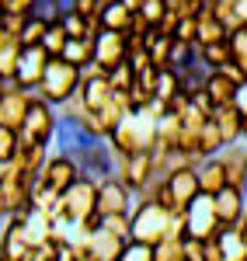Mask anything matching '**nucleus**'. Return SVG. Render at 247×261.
<instances>
[{"instance_id": "obj_32", "label": "nucleus", "mask_w": 247, "mask_h": 261, "mask_svg": "<svg viewBox=\"0 0 247 261\" xmlns=\"http://www.w3.org/2000/svg\"><path fill=\"white\" fill-rule=\"evenodd\" d=\"M66 7H70V0H39L32 18L45 21V24H56V21L63 18V11H66Z\"/></svg>"}, {"instance_id": "obj_3", "label": "nucleus", "mask_w": 247, "mask_h": 261, "mask_svg": "<svg viewBox=\"0 0 247 261\" xmlns=\"http://www.w3.org/2000/svg\"><path fill=\"white\" fill-rule=\"evenodd\" d=\"M77 91H80V70L70 66L66 60H49L39 87H35V98H42L45 105H52V108H63Z\"/></svg>"}, {"instance_id": "obj_47", "label": "nucleus", "mask_w": 247, "mask_h": 261, "mask_svg": "<svg viewBox=\"0 0 247 261\" xmlns=\"http://www.w3.org/2000/svg\"><path fill=\"white\" fill-rule=\"evenodd\" d=\"M0 223H4V220H0Z\"/></svg>"}, {"instance_id": "obj_22", "label": "nucleus", "mask_w": 247, "mask_h": 261, "mask_svg": "<svg viewBox=\"0 0 247 261\" xmlns=\"http://www.w3.org/2000/svg\"><path fill=\"white\" fill-rule=\"evenodd\" d=\"M216 247H219V261H247V244L237 226L219 230L216 233Z\"/></svg>"}, {"instance_id": "obj_31", "label": "nucleus", "mask_w": 247, "mask_h": 261, "mask_svg": "<svg viewBox=\"0 0 247 261\" xmlns=\"http://www.w3.org/2000/svg\"><path fill=\"white\" fill-rule=\"evenodd\" d=\"M153 261H185V237H167L153 247Z\"/></svg>"}, {"instance_id": "obj_41", "label": "nucleus", "mask_w": 247, "mask_h": 261, "mask_svg": "<svg viewBox=\"0 0 247 261\" xmlns=\"http://www.w3.org/2000/svg\"><path fill=\"white\" fill-rule=\"evenodd\" d=\"M174 39H178V42H188V45H195V18H181V21H178Z\"/></svg>"}, {"instance_id": "obj_43", "label": "nucleus", "mask_w": 247, "mask_h": 261, "mask_svg": "<svg viewBox=\"0 0 247 261\" xmlns=\"http://www.w3.org/2000/svg\"><path fill=\"white\" fill-rule=\"evenodd\" d=\"M233 11H237V21L247 24V0H237V4H233Z\"/></svg>"}, {"instance_id": "obj_8", "label": "nucleus", "mask_w": 247, "mask_h": 261, "mask_svg": "<svg viewBox=\"0 0 247 261\" xmlns=\"http://www.w3.org/2000/svg\"><path fill=\"white\" fill-rule=\"evenodd\" d=\"M80 178V164L73 161V157H66V153H49V161H45V167L39 171V185H45L49 192H56V195H63L73 181Z\"/></svg>"}, {"instance_id": "obj_2", "label": "nucleus", "mask_w": 247, "mask_h": 261, "mask_svg": "<svg viewBox=\"0 0 247 261\" xmlns=\"http://www.w3.org/2000/svg\"><path fill=\"white\" fill-rule=\"evenodd\" d=\"M108 143L115 146L119 157L140 153V150H153V146H157V119H150L146 112H129V115L108 133Z\"/></svg>"}, {"instance_id": "obj_15", "label": "nucleus", "mask_w": 247, "mask_h": 261, "mask_svg": "<svg viewBox=\"0 0 247 261\" xmlns=\"http://www.w3.org/2000/svg\"><path fill=\"white\" fill-rule=\"evenodd\" d=\"M164 181H167V192H171V202H174V213H185V205L199 195L195 167H178V171H171Z\"/></svg>"}, {"instance_id": "obj_16", "label": "nucleus", "mask_w": 247, "mask_h": 261, "mask_svg": "<svg viewBox=\"0 0 247 261\" xmlns=\"http://www.w3.org/2000/svg\"><path fill=\"white\" fill-rule=\"evenodd\" d=\"M227 39H230V28L212 14V7H206L195 18V49H206L212 42H227Z\"/></svg>"}, {"instance_id": "obj_40", "label": "nucleus", "mask_w": 247, "mask_h": 261, "mask_svg": "<svg viewBox=\"0 0 247 261\" xmlns=\"http://www.w3.org/2000/svg\"><path fill=\"white\" fill-rule=\"evenodd\" d=\"M70 7H73L77 14H84V18L98 21V11H101V0H70Z\"/></svg>"}, {"instance_id": "obj_27", "label": "nucleus", "mask_w": 247, "mask_h": 261, "mask_svg": "<svg viewBox=\"0 0 247 261\" xmlns=\"http://www.w3.org/2000/svg\"><path fill=\"white\" fill-rule=\"evenodd\" d=\"M227 143H223V136H219V129H216V122L209 119L202 129H199V146H195V153L206 161V157H216L219 150H223Z\"/></svg>"}, {"instance_id": "obj_10", "label": "nucleus", "mask_w": 247, "mask_h": 261, "mask_svg": "<svg viewBox=\"0 0 247 261\" xmlns=\"http://www.w3.org/2000/svg\"><path fill=\"white\" fill-rule=\"evenodd\" d=\"M125 60H129V39H125V32H98L94 35V63L101 66L104 73H112Z\"/></svg>"}, {"instance_id": "obj_17", "label": "nucleus", "mask_w": 247, "mask_h": 261, "mask_svg": "<svg viewBox=\"0 0 247 261\" xmlns=\"http://www.w3.org/2000/svg\"><path fill=\"white\" fill-rule=\"evenodd\" d=\"M195 181H199V192H202V195H219V192L227 188L223 164L216 161V157H206V161H199V167H195Z\"/></svg>"}, {"instance_id": "obj_20", "label": "nucleus", "mask_w": 247, "mask_h": 261, "mask_svg": "<svg viewBox=\"0 0 247 261\" xmlns=\"http://www.w3.org/2000/svg\"><path fill=\"white\" fill-rule=\"evenodd\" d=\"M132 24V11H125L119 0H108L98 11V32H129Z\"/></svg>"}, {"instance_id": "obj_4", "label": "nucleus", "mask_w": 247, "mask_h": 261, "mask_svg": "<svg viewBox=\"0 0 247 261\" xmlns=\"http://www.w3.org/2000/svg\"><path fill=\"white\" fill-rule=\"evenodd\" d=\"M56 125H60V112L52 105H45L42 98H35L28 105V115L18 129V143L24 146H49L56 136Z\"/></svg>"}, {"instance_id": "obj_30", "label": "nucleus", "mask_w": 247, "mask_h": 261, "mask_svg": "<svg viewBox=\"0 0 247 261\" xmlns=\"http://www.w3.org/2000/svg\"><path fill=\"white\" fill-rule=\"evenodd\" d=\"M199 63L206 66V70H219V66H227L230 60V42H212L206 49H199Z\"/></svg>"}, {"instance_id": "obj_37", "label": "nucleus", "mask_w": 247, "mask_h": 261, "mask_svg": "<svg viewBox=\"0 0 247 261\" xmlns=\"http://www.w3.org/2000/svg\"><path fill=\"white\" fill-rule=\"evenodd\" d=\"M108 84H112V91H129L132 87V70H129V63H122V66H115L112 73H108Z\"/></svg>"}, {"instance_id": "obj_12", "label": "nucleus", "mask_w": 247, "mask_h": 261, "mask_svg": "<svg viewBox=\"0 0 247 261\" xmlns=\"http://www.w3.org/2000/svg\"><path fill=\"white\" fill-rule=\"evenodd\" d=\"M32 101H35L32 91L7 84V91H4V98H0V125L18 133L21 122H24V115H28V105H32Z\"/></svg>"}, {"instance_id": "obj_25", "label": "nucleus", "mask_w": 247, "mask_h": 261, "mask_svg": "<svg viewBox=\"0 0 247 261\" xmlns=\"http://www.w3.org/2000/svg\"><path fill=\"white\" fill-rule=\"evenodd\" d=\"M60 60H66L70 66H77V70H84L87 63H94V39H70Z\"/></svg>"}, {"instance_id": "obj_24", "label": "nucleus", "mask_w": 247, "mask_h": 261, "mask_svg": "<svg viewBox=\"0 0 247 261\" xmlns=\"http://www.w3.org/2000/svg\"><path fill=\"white\" fill-rule=\"evenodd\" d=\"M60 24L66 28V35H70V39H94V35H98V21L77 14L73 7H66V11H63Z\"/></svg>"}, {"instance_id": "obj_34", "label": "nucleus", "mask_w": 247, "mask_h": 261, "mask_svg": "<svg viewBox=\"0 0 247 261\" xmlns=\"http://www.w3.org/2000/svg\"><path fill=\"white\" fill-rule=\"evenodd\" d=\"M45 28H49V24H45V21H39V18H28V24H24V28H21V45H24V49H32V45H42V35H45Z\"/></svg>"}, {"instance_id": "obj_7", "label": "nucleus", "mask_w": 247, "mask_h": 261, "mask_svg": "<svg viewBox=\"0 0 247 261\" xmlns=\"http://www.w3.org/2000/svg\"><path fill=\"white\" fill-rule=\"evenodd\" d=\"M132 192L125 188L119 178H104L98 181V195H94V216H129L132 209Z\"/></svg>"}, {"instance_id": "obj_18", "label": "nucleus", "mask_w": 247, "mask_h": 261, "mask_svg": "<svg viewBox=\"0 0 247 261\" xmlns=\"http://www.w3.org/2000/svg\"><path fill=\"white\" fill-rule=\"evenodd\" d=\"M212 122H216V129H219L223 143H240V140H244V119L237 115L233 105H219V108L212 112Z\"/></svg>"}, {"instance_id": "obj_39", "label": "nucleus", "mask_w": 247, "mask_h": 261, "mask_svg": "<svg viewBox=\"0 0 247 261\" xmlns=\"http://www.w3.org/2000/svg\"><path fill=\"white\" fill-rule=\"evenodd\" d=\"M233 108H237V115L244 119V140H247V77L237 84V91H233V101H230Z\"/></svg>"}, {"instance_id": "obj_42", "label": "nucleus", "mask_w": 247, "mask_h": 261, "mask_svg": "<svg viewBox=\"0 0 247 261\" xmlns=\"http://www.w3.org/2000/svg\"><path fill=\"white\" fill-rule=\"evenodd\" d=\"M28 24V18L24 14H0V28L4 32H11V35H21V28Z\"/></svg>"}, {"instance_id": "obj_45", "label": "nucleus", "mask_w": 247, "mask_h": 261, "mask_svg": "<svg viewBox=\"0 0 247 261\" xmlns=\"http://www.w3.org/2000/svg\"><path fill=\"white\" fill-rule=\"evenodd\" d=\"M7 84H11V81H4V77H0V98H4V91H7Z\"/></svg>"}, {"instance_id": "obj_21", "label": "nucleus", "mask_w": 247, "mask_h": 261, "mask_svg": "<svg viewBox=\"0 0 247 261\" xmlns=\"http://www.w3.org/2000/svg\"><path fill=\"white\" fill-rule=\"evenodd\" d=\"M112 84H108V77H98V81H84L80 84V101L87 112H101L104 105L112 101Z\"/></svg>"}, {"instance_id": "obj_14", "label": "nucleus", "mask_w": 247, "mask_h": 261, "mask_svg": "<svg viewBox=\"0 0 247 261\" xmlns=\"http://www.w3.org/2000/svg\"><path fill=\"white\" fill-rule=\"evenodd\" d=\"M212 205H216V220H219V226L223 230H230V226H237V223L244 220L247 213V199L240 188H223L219 195H212Z\"/></svg>"}, {"instance_id": "obj_23", "label": "nucleus", "mask_w": 247, "mask_h": 261, "mask_svg": "<svg viewBox=\"0 0 247 261\" xmlns=\"http://www.w3.org/2000/svg\"><path fill=\"white\" fill-rule=\"evenodd\" d=\"M21 49H24V45H21L18 35H11V32L0 28V77H4V81L14 77V66H18Z\"/></svg>"}, {"instance_id": "obj_19", "label": "nucleus", "mask_w": 247, "mask_h": 261, "mask_svg": "<svg viewBox=\"0 0 247 261\" xmlns=\"http://www.w3.org/2000/svg\"><path fill=\"white\" fill-rule=\"evenodd\" d=\"M202 91L209 94L212 108H219V105H230V101H233L237 81H230L223 70H209V73H206V84H202Z\"/></svg>"}, {"instance_id": "obj_1", "label": "nucleus", "mask_w": 247, "mask_h": 261, "mask_svg": "<svg viewBox=\"0 0 247 261\" xmlns=\"http://www.w3.org/2000/svg\"><path fill=\"white\" fill-rule=\"evenodd\" d=\"M167 237H185V220H181V213H167L164 205L146 202V199L132 202V209H129V241L157 247V244L167 241Z\"/></svg>"}, {"instance_id": "obj_44", "label": "nucleus", "mask_w": 247, "mask_h": 261, "mask_svg": "<svg viewBox=\"0 0 247 261\" xmlns=\"http://www.w3.org/2000/svg\"><path fill=\"white\" fill-rule=\"evenodd\" d=\"M237 230H240V237H244V244H247V213H244V220L237 223Z\"/></svg>"}, {"instance_id": "obj_5", "label": "nucleus", "mask_w": 247, "mask_h": 261, "mask_svg": "<svg viewBox=\"0 0 247 261\" xmlns=\"http://www.w3.org/2000/svg\"><path fill=\"white\" fill-rule=\"evenodd\" d=\"M181 220H185V237H195V241H212L223 226L216 220V205H212V195H195V199L185 205V213H181Z\"/></svg>"}, {"instance_id": "obj_11", "label": "nucleus", "mask_w": 247, "mask_h": 261, "mask_svg": "<svg viewBox=\"0 0 247 261\" xmlns=\"http://www.w3.org/2000/svg\"><path fill=\"white\" fill-rule=\"evenodd\" d=\"M45 66H49V56L42 53V45L21 49V56H18V66H14V77H11V84H14V87H24V91H32V94H35V87H39L42 73H45Z\"/></svg>"}, {"instance_id": "obj_29", "label": "nucleus", "mask_w": 247, "mask_h": 261, "mask_svg": "<svg viewBox=\"0 0 247 261\" xmlns=\"http://www.w3.org/2000/svg\"><path fill=\"white\" fill-rule=\"evenodd\" d=\"M227 42H230V60H233V66L247 77V24H237Z\"/></svg>"}, {"instance_id": "obj_36", "label": "nucleus", "mask_w": 247, "mask_h": 261, "mask_svg": "<svg viewBox=\"0 0 247 261\" xmlns=\"http://www.w3.org/2000/svg\"><path fill=\"white\" fill-rule=\"evenodd\" d=\"M115 261H153V247L150 244H136V241H129L119 251V258Z\"/></svg>"}, {"instance_id": "obj_46", "label": "nucleus", "mask_w": 247, "mask_h": 261, "mask_svg": "<svg viewBox=\"0 0 247 261\" xmlns=\"http://www.w3.org/2000/svg\"><path fill=\"white\" fill-rule=\"evenodd\" d=\"M0 261H4V258H0Z\"/></svg>"}, {"instance_id": "obj_38", "label": "nucleus", "mask_w": 247, "mask_h": 261, "mask_svg": "<svg viewBox=\"0 0 247 261\" xmlns=\"http://www.w3.org/2000/svg\"><path fill=\"white\" fill-rule=\"evenodd\" d=\"M35 4L39 0H0V14H24V18H32Z\"/></svg>"}, {"instance_id": "obj_33", "label": "nucleus", "mask_w": 247, "mask_h": 261, "mask_svg": "<svg viewBox=\"0 0 247 261\" xmlns=\"http://www.w3.org/2000/svg\"><path fill=\"white\" fill-rule=\"evenodd\" d=\"M136 14H140V18H143L150 28H157V24L164 21V14H167V0H143Z\"/></svg>"}, {"instance_id": "obj_26", "label": "nucleus", "mask_w": 247, "mask_h": 261, "mask_svg": "<svg viewBox=\"0 0 247 261\" xmlns=\"http://www.w3.org/2000/svg\"><path fill=\"white\" fill-rule=\"evenodd\" d=\"M178 94H181L178 73H174V70H157V81H153V101H160V105L167 108Z\"/></svg>"}, {"instance_id": "obj_6", "label": "nucleus", "mask_w": 247, "mask_h": 261, "mask_svg": "<svg viewBox=\"0 0 247 261\" xmlns=\"http://www.w3.org/2000/svg\"><path fill=\"white\" fill-rule=\"evenodd\" d=\"M94 195H98V185L91 178H77L66 192L60 195V209H63V216L66 220H73V223H80L87 220V216H94Z\"/></svg>"}, {"instance_id": "obj_9", "label": "nucleus", "mask_w": 247, "mask_h": 261, "mask_svg": "<svg viewBox=\"0 0 247 261\" xmlns=\"http://www.w3.org/2000/svg\"><path fill=\"white\" fill-rule=\"evenodd\" d=\"M119 181L140 199L146 192V185L153 181V150H140V153H129L122 157V167H119Z\"/></svg>"}, {"instance_id": "obj_13", "label": "nucleus", "mask_w": 247, "mask_h": 261, "mask_svg": "<svg viewBox=\"0 0 247 261\" xmlns=\"http://www.w3.org/2000/svg\"><path fill=\"white\" fill-rule=\"evenodd\" d=\"M216 161L223 164V174H227V185L230 188H240L244 192L247 185V143H227L219 153H216Z\"/></svg>"}, {"instance_id": "obj_28", "label": "nucleus", "mask_w": 247, "mask_h": 261, "mask_svg": "<svg viewBox=\"0 0 247 261\" xmlns=\"http://www.w3.org/2000/svg\"><path fill=\"white\" fill-rule=\"evenodd\" d=\"M66 42H70V35H66V28H63L60 21H56V24H49L45 35H42V53H45L49 60H60L63 49H66Z\"/></svg>"}, {"instance_id": "obj_35", "label": "nucleus", "mask_w": 247, "mask_h": 261, "mask_svg": "<svg viewBox=\"0 0 247 261\" xmlns=\"http://www.w3.org/2000/svg\"><path fill=\"white\" fill-rule=\"evenodd\" d=\"M14 157H18V133L0 125V167H4V164H11Z\"/></svg>"}]
</instances>
